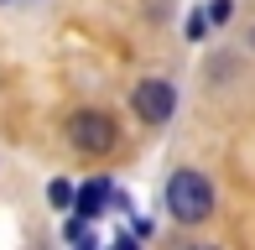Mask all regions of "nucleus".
I'll return each mask as SVG.
<instances>
[{
  "label": "nucleus",
  "instance_id": "8",
  "mask_svg": "<svg viewBox=\"0 0 255 250\" xmlns=\"http://www.w3.org/2000/svg\"><path fill=\"white\" fill-rule=\"evenodd\" d=\"M188 250H214V245H188Z\"/></svg>",
  "mask_w": 255,
  "mask_h": 250
},
{
  "label": "nucleus",
  "instance_id": "1",
  "mask_svg": "<svg viewBox=\"0 0 255 250\" xmlns=\"http://www.w3.org/2000/svg\"><path fill=\"white\" fill-rule=\"evenodd\" d=\"M167 209L177 224H198L208 219V209H214V188H208L203 172H177L167 183Z\"/></svg>",
  "mask_w": 255,
  "mask_h": 250
},
{
  "label": "nucleus",
  "instance_id": "5",
  "mask_svg": "<svg viewBox=\"0 0 255 250\" xmlns=\"http://www.w3.org/2000/svg\"><path fill=\"white\" fill-rule=\"evenodd\" d=\"M208 21H214V26H224V21H229V0H214V5H208Z\"/></svg>",
  "mask_w": 255,
  "mask_h": 250
},
{
  "label": "nucleus",
  "instance_id": "6",
  "mask_svg": "<svg viewBox=\"0 0 255 250\" xmlns=\"http://www.w3.org/2000/svg\"><path fill=\"white\" fill-rule=\"evenodd\" d=\"M52 203H57V209H68V203H73V188H68V183H52Z\"/></svg>",
  "mask_w": 255,
  "mask_h": 250
},
{
  "label": "nucleus",
  "instance_id": "2",
  "mask_svg": "<svg viewBox=\"0 0 255 250\" xmlns=\"http://www.w3.org/2000/svg\"><path fill=\"white\" fill-rule=\"evenodd\" d=\"M73 146H78V151L104 156L115 146V120L99 115V110H78V115H73Z\"/></svg>",
  "mask_w": 255,
  "mask_h": 250
},
{
  "label": "nucleus",
  "instance_id": "7",
  "mask_svg": "<svg viewBox=\"0 0 255 250\" xmlns=\"http://www.w3.org/2000/svg\"><path fill=\"white\" fill-rule=\"evenodd\" d=\"M115 250H135V240H130V235H120V240H115Z\"/></svg>",
  "mask_w": 255,
  "mask_h": 250
},
{
  "label": "nucleus",
  "instance_id": "4",
  "mask_svg": "<svg viewBox=\"0 0 255 250\" xmlns=\"http://www.w3.org/2000/svg\"><path fill=\"white\" fill-rule=\"evenodd\" d=\"M104 198H110V188H104V183H89L84 193H78V214H84V219H89V214H99Z\"/></svg>",
  "mask_w": 255,
  "mask_h": 250
},
{
  "label": "nucleus",
  "instance_id": "3",
  "mask_svg": "<svg viewBox=\"0 0 255 250\" xmlns=\"http://www.w3.org/2000/svg\"><path fill=\"white\" fill-rule=\"evenodd\" d=\"M172 110H177V94H172V84H167V78H146V84L135 89V115H141L146 125L172 120Z\"/></svg>",
  "mask_w": 255,
  "mask_h": 250
}]
</instances>
